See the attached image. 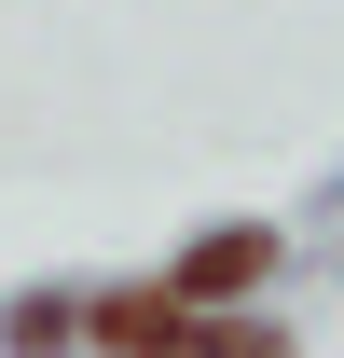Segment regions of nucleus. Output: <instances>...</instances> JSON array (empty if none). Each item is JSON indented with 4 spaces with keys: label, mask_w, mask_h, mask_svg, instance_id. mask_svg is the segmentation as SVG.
Listing matches in <instances>:
<instances>
[{
    "label": "nucleus",
    "mask_w": 344,
    "mask_h": 358,
    "mask_svg": "<svg viewBox=\"0 0 344 358\" xmlns=\"http://www.w3.org/2000/svg\"><path fill=\"white\" fill-rule=\"evenodd\" d=\"M261 262H275V234H207V248H193V262H179L166 289H179V303H234V289H248Z\"/></svg>",
    "instance_id": "obj_1"
}]
</instances>
